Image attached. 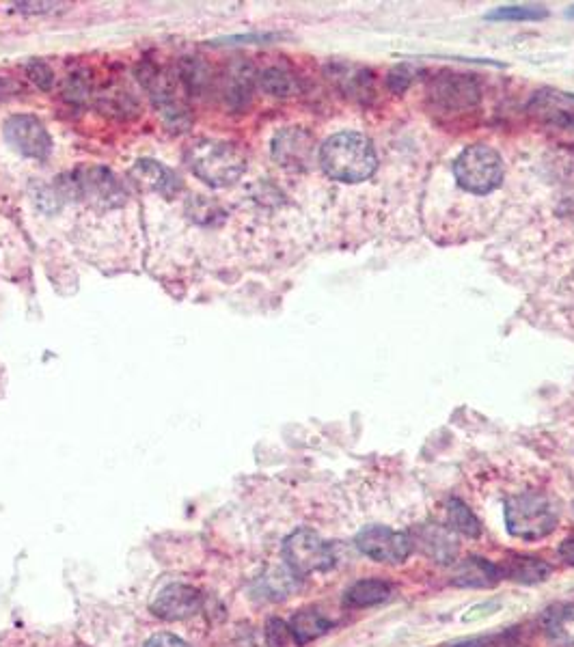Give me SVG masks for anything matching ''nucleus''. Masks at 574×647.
<instances>
[{
  "label": "nucleus",
  "mask_w": 574,
  "mask_h": 647,
  "mask_svg": "<svg viewBox=\"0 0 574 647\" xmlns=\"http://www.w3.org/2000/svg\"><path fill=\"white\" fill-rule=\"evenodd\" d=\"M454 177L471 195H488L503 182V160L488 145H471L454 160Z\"/></svg>",
  "instance_id": "20e7f679"
},
{
  "label": "nucleus",
  "mask_w": 574,
  "mask_h": 647,
  "mask_svg": "<svg viewBox=\"0 0 574 647\" xmlns=\"http://www.w3.org/2000/svg\"><path fill=\"white\" fill-rule=\"evenodd\" d=\"M568 16H570V18H574V7H570V11H568Z\"/></svg>",
  "instance_id": "c85d7f7f"
},
{
  "label": "nucleus",
  "mask_w": 574,
  "mask_h": 647,
  "mask_svg": "<svg viewBox=\"0 0 574 647\" xmlns=\"http://www.w3.org/2000/svg\"><path fill=\"white\" fill-rule=\"evenodd\" d=\"M259 85L270 95H277V98H285L290 95L294 89V80L292 74L281 70V67H268L266 72L259 76Z\"/></svg>",
  "instance_id": "412c9836"
},
{
  "label": "nucleus",
  "mask_w": 574,
  "mask_h": 647,
  "mask_svg": "<svg viewBox=\"0 0 574 647\" xmlns=\"http://www.w3.org/2000/svg\"><path fill=\"white\" fill-rule=\"evenodd\" d=\"M333 622L331 619H326L322 613L307 609V611H298L292 622H290V630H292V639L298 645H307L311 641L320 639L322 635H326L328 630H331Z\"/></svg>",
  "instance_id": "dca6fc26"
},
{
  "label": "nucleus",
  "mask_w": 574,
  "mask_h": 647,
  "mask_svg": "<svg viewBox=\"0 0 574 647\" xmlns=\"http://www.w3.org/2000/svg\"><path fill=\"white\" fill-rule=\"evenodd\" d=\"M501 581L497 563L482 557H467L460 561L451 574V585L460 589H492Z\"/></svg>",
  "instance_id": "f8f14e48"
},
{
  "label": "nucleus",
  "mask_w": 574,
  "mask_h": 647,
  "mask_svg": "<svg viewBox=\"0 0 574 647\" xmlns=\"http://www.w3.org/2000/svg\"><path fill=\"white\" fill-rule=\"evenodd\" d=\"M389 596H391L389 583L380 581V578H361V581H357L346 591L344 600H346V607L350 609H367L389 600Z\"/></svg>",
  "instance_id": "4468645a"
},
{
  "label": "nucleus",
  "mask_w": 574,
  "mask_h": 647,
  "mask_svg": "<svg viewBox=\"0 0 574 647\" xmlns=\"http://www.w3.org/2000/svg\"><path fill=\"white\" fill-rule=\"evenodd\" d=\"M227 100L234 102L236 106L242 104V100L249 98L251 85H253V72L249 65H236L234 70L227 76Z\"/></svg>",
  "instance_id": "aec40b11"
},
{
  "label": "nucleus",
  "mask_w": 574,
  "mask_h": 647,
  "mask_svg": "<svg viewBox=\"0 0 574 647\" xmlns=\"http://www.w3.org/2000/svg\"><path fill=\"white\" fill-rule=\"evenodd\" d=\"M544 632L555 645H574V604H564L544 615Z\"/></svg>",
  "instance_id": "f3484780"
},
{
  "label": "nucleus",
  "mask_w": 574,
  "mask_h": 647,
  "mask_svg": "<svg viewBox=\"0 0 574 647\" xmlns=\"http://www.w3.org/2000/svg\"><path fill=\"white\" fill-rule=\"evenodd\" d=\"M26 72H29L31 80L35 82V85L39 89H44L48 91L52 87V70L46 65V63H41V61H33L26 65Z\"/></svg>",
  "instance_id": "b1692460"
},
{
  "label": "nucleus",
  "mask_w": 574,
  "mask_h": 647,
  "mask_svg": "<svg viewBox=\"0 0 574 647\" xmlns=\"http://www.w3.org/2000/svg\"><path fill=\"white\" fill-rule=\"evenodd\" d=\"M549 16V11L544 7H499L490 11L486 20H508V22H529V20H542Z\"/></svg>",
  "instance_id": "4be33fe9"
},
{
  "label": "nucleus",
  "mask_w": 574,
  "mask_h": 647,
  "mask_svg": "<svg viewBox=\"0 0 574 647\" xmlns=\"http://www.w3.org/2000/svg\"><path fill=\"white\" fill-rule=\"evenodd\" d=\"M447 525L449 531L460 533L464 538H480L482 535V522L477 518L467 503H462L460 499H451L447 503Z\"/></svg>",
  "instance_id": "6ab92c4d"
},
{
  "label": "nucleus",
  "mask_w": 574,
  "mask_h": 647,
  "mask_svg": "<svg viewBox=\"0 0 574 647\" xmlns=\"http://www.w3.org/2000/svg\"><path fill=\"white\" fill-rule=\"evenodd\" d=\"M309 139L300 132H283L277 136L275 145H272V154L275 158L285 164V167H292V164H303L309 158Z\"/></svg>",
  "instance_id": "a211bd4d"
},
{
  "label": "nucleus",
  "mask_w": 574,
  "mask_h": 647,
  "mask_svg": "<svg viewBox=\"0 0 574 647\" xmlns=\"http://www.w3.org/2000/svg\"><path fill=\"white\" fill-rule=\"evenodd\" d=\"M559 557H562L568 566H574V538H568L559 546Z\"/></svg>",
  "instance_id": "cd10ccee"
},
{
  "label": "nucleus",
  "mask_w": 574,
  "mask_h": 647,
  "mask_svg": "<svg viewBox=\"0 0 574 647\" xmlns=\"http://www.w3.org/2000/svg\"><path fill=\"white\" fill-rule=\"evenodd\" d=\"M18 11H29V13H41V11H52L54 7H61L57 3H18Z\"/></svg>",
  "instance_id": "bb28decb"
},
{
  "label": "nucleus",
  "mask_w": 574,
  "mask_h": 647,
  "mask_svg": "<svg viewBox=\"0 0 574 647\" xmlns=\"http://www.w3.org/2000/svg\"><path fill=\"white\" fill-rule=\"evenodd\" d=\"M499 572H501V578H508V581L521 583V585H538L551 576L553 568L538 557L510 555L499 563Z\"/></svg>",
  "instance_id": "ddd939ff"
},
{
  "label": "nucleus",
  "mask_w": 574,
  "mask_h": 647,
  "mask_svg": "<svg viewBox=\"0 0 574 647\" xmlns=\"http://www.w3.org/2000/svg\"><path fill=\"white\" fill-rule=\"evenodd\" d=\"M410 80H413V74H410V67L408 65H398V67H395V70H391V74L387 78V85H389L391 91L402 93L410 85Z\"/></svg>",
  "instance_id": "393cba45"
},
{
  "label": "nucleus",
  "mask_w": 574,
  "mask_h": 647,
  "mask_svg": "<svg viewBox=\"0 0 574 647\" xmlns=\"http://www.w3.org/2000/svg\"><path fill=\"white\" fill-rule=\"evenodd\" d=\"M283 559L294 574L305 576L333 566V546L326 544L316 531L298 529L283 544Z\"/></svg>",
  "instance_id": "423d86ee"
},
{
  "label": "nucleus",
  "mask_w": 574,
  "mask_h": 647,
  "mask_svg": "<svg viewBox=\"0 0 574 647\" xmlns=\"http://www.w3.org/2000/svg\"><path fill=\"white\" fill-rule=\"evenodd\" d=\"M132 173L143 186H147L154 192H162V195H175L177 188H180L177 177L169 169H164L160 162H154V160L136 162Z\"/></svg>",
  "instance_id": "2eb2a0df"
},
{
  "label": "nucleus",
  "mask_w": 574,
  "mask_h": 647,
  "mask_svg": "<svg viewBox=\"0 0 574 647\" xmlns=\"http://www.w3.org/2000/svg\"><path fill=\"white\" fill-rule=\"evenodd\" d=\"M428 98L436 113H443L449 117H464L477 110L482 93L473 76L443 72L432 78L428 87Z\"/></svg>",
  "instance_id": "39448f33"
},
{
  "label": "nucleus",
  "mask_w": 574,
  "mask_h": 647,
  "mask_svg": "<svg viewBox=\"0 0 574 647\" xmlns=\"http://www.w3.org/2000/svg\"><path fill=\"white\" fill-rule=\"evenodd\" d=\"M7 143L33 160H46L52 151V139L41 126V121L31 115H13L5 123Z\"/></svg>",
  "instance_id": "1a4fd4ad"
},
{
  "label": "nucleus",
  "mask_w": 574,
  "mask_h": 647,
  "mask_svg": "<svg viewBox=\"0 0 574 647\" xmlns=\"http://www.w3.org/2000/svg\"><path fill=\"white\" fill-rule=\"evenodd\" d=\"M320 164L335 182L361 184L378 169V158L372 141L361 132H339L320 147Z\"/></svg>",
  "instance_id": "f257e3e1"
},
{
  "label": "nucleus",
  "mask_w": 574,
  "mask_h": 647,
  "mask_svg": "<svg viewBox=\"0 0 574 647\" xmlns=\"http://www.w3.org/2000/svg\"><path fill=\"white\" fill-rule=\"evenodd\" d=\"M410 535V542L413 548H417L423 557H428L434 563H454L458 557V540L454 531L445 527H434V525H423L417 527Z\"/></svg>",
  "instance_id": "9b49d317"
},
{
  "label": "nucleus",
  "mask_w": 574,
  "mask_h": 647,
  "mask_svg": "<svg viewBox=\"0 0 574 647\" xmlns=\"http://www.w3.org/2000/svg\"><path fill=\"white\" fill-rule=\"evenodd\" d=\"M145 647H188L180 637L169 635V632H162L145 643Z\"/></svg>",
  "instance_id": "a878e982"
},
{
  "label": "nucleus",
  "mask_w": 574,
  "mask_h": 647,
  "mask_svg": "<svg viewBox=\"0 0 574 647\" xmlns=\"http://www.w3.org/2000/svg\"><path fill=\"white\" fill-rule=\"evenodd\" d=\"M70 188L78 199H85L91 205H98V208H117L121 199L126 197L115 175L100 167L78 169L72 175Z\"/></svg>",
  "instance_id": "6e6552de"
},
{
  "label": "nucleus",
  "mask_w": 574,
  "mask_h": 647,
  "mask_svg": "<svg viewBox=\"0 0 574 647\" xmlns=\"http://www.w3.org/2000/svg\"><path fill=\"white\" fill-rule=\"evenodd\" d=\"M203 607L201 591L188 585H169L164 587L152 602V613L167 622H177L190 615L199 613Z\"/></svg>",
  "instance_id": "9d476101"
},
{
  "label": "nucleus",
  "mask_w": 574,
  "mask_h": 647,
  "mask_svg": "<svg viewBox=\"0 0 574 647\" xmlns=\"http://www.w3.org/2000/svg\"><path fill=\"white\" fill-rule=\"evenodd\" d=\"M357 548L369 559L387 566H398L404 563L413 553V542L410 535L395 531L389 527H367L357 535Z\"/></svg>",
  "instance_id": "0eeeda50"
},
{
  "label": "nucleus",
  "mask_w": 574,
  "mask_h": 647,
  "mask_svg": "<svg viewBox=\"0 0 574 647\" xmlns=\"http://www.w3.org/2000/svg\"><path fill=\"white\" fill-rule=\"evenodd\" d=\"M559 522L557 503L542 492H521L505 501V527L518 540H542Z\"/></svg>",
  "instance_id": "f03ea898"
},
{
  "label": "nucleus",
  "mask_w": 574,
  "mask_h": 647,
  "mask_svg": "<svg viewBox=\"0 0 574 647\" xmlns=\"http://www.w3.org/2000/svg\"><path fill=\"white\" fill-rule=\"evenodd\" d=\"M186 160L190 171L210 186L234 184L246 169L244 154L236 145L212 139H201L190 145Z\"/></svg>",
  "instance_id": "7ed1b4c3"
},
{
  "label": "nucleus",
  "mask_w": 574,
  "mask_h": 647,
  "mask_svg": "<svg viewBox=\"0 0 574 647\" xmlns=\"http://www.w3.org/2000/svg\"><path fill=\"white\" fill-rule=\"evenodd\" d=\"M266 639L270 647H285L292 641V630L290 624L281 622V619H270L266 626Z\"/></svg>",
  "instance_id": "5701e85b"
},
{
  "label": "nucleus",
  "mask_w": 574,
  "mask_h": 647,
  "mask_svg": "<svg viewBox=\"0 0 574 647\" xmlns=\"http://www.w3.org/2000/svg\"><path fill=\"white\" fill-rule=\"evenodd\" d=\"M451 647H462V645H460V643H458V645H451Z\"/></svg>",
  "instance_id": "c756f323"
}]
</instances>
